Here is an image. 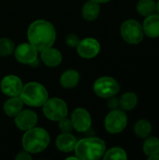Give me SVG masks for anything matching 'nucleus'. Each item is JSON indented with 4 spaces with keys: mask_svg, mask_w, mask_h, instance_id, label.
<instances>
[{
    "mask_svg": "<svg viewBox=\"0 0 159 160\" xmlns=\"http://www.w3.org/2000/svg\"><path fill=\"white\" fill-rule=\"evenodd\" d=\"M27 38L37 52H41L53 45L56 39V30L52 23L45 20L33 22L27 30Z\"/></svg>",
    "mask_w": 159,
    "mask_h": 160,
    "instance_id": "f257e3e1",
    "label": "nucleus"
},
{
    "mask_svg": "<svg viewBox=\"0 0 159 160\" xmlns=\"http://www.w3.org/2000/svg\"><path fill=\"white\" fill-rule=\"evenodd\" d=\"M75 156L81 160H97L103 158L106 152V143L97 137L82 139L77 142Z\"/></svg>",
    "mask_w": 159,
    "mask_h": 160,
    "instance_id": "f03ea898",
    "label": "nucleus"
},
{
    "mask_svg": "<svg viewBox=\"0 0 159 160\" xmlns=\"http://www.w3.org/2000/svg\"><path fill=\"white\" fill-rule=\"evenodd\" d=\"M51 138L48 131L37 127L26 130L22 138L23 150L30 154H37L44 151L49 146Z\"/></svg>",
    "mask_w": 159,
    "mask_h": 160,
    "instance_id": "7ed1b4c3",
    "label": "nucleus"
},
{
    "mask_svg": "<svg viewBox=\"0 0 159 160\" xmlns=\"http://www.w3.org/2000/svg\"><path fill=\"white\" fill-rule=\"evenodd\" d=\"M19 97L23 104L30 107H41L49 98L47 89L41 83L36 82L24 84Z\"/></svg>",
    "mask_w": 159,
    "mask_h": 160,
    "instance_id": "20e7f679",
    "label": "nucleus"
},
{
    "mask_svg": "<svg viewBox=\"0 0 159 160\" xmlns=\"http://www.w3.org/2000/svg\"><path fill=\"white\" fill-rule=\"evenodd\" d=\"M120 33L123 39L132 45L141 43L144 37L142 25L138 21L133 19L127 20L122 23Z\"/></svg>",
    "mask_w": 159,
    "mask_h": 160,
    "instance_id": "39448f33",
    "label": "nucleus"
},
{
    "mask_svg": "<svg viewBox=\"0 0 159 160\" xmlns=\"http://www.w3.org/2000/svg\"><path fill=\"white\" fill-rule=\"evenodd\" d=\"M43 114L51 121H59L67 116L68 109L66 102L58 98H48L41 106Z\"/></svg>",
    "mask_w": 159,
    "mask_h": 160,
    "instance_id": "423d86ee",
    "label": "nucleus"
},
{
    "mask_svg": "<svg viewBox=\"0 0 159 160\" xmlns=\"http://www.w3.org/2000/svg\"><path fill=\"white\" fill-rule=\"evenodd\" d=\"M94 92L97 96L102 98H109L116 96L120 91V85L118 82L110 76H103L98 78L93 86Z\"/></svg>",
    "mask_w": 159,
    "mask_h": 160,
    "instance_id": "0eeeda50",
    "label": "nucleus"
},
{
    "mask_svg": "<svg viewBox=\"0 0 159 160\" xmlns=\"http://www.w3.org/2000/svg\"><path fill=\"white\" fill-rule=\"evenodd\" d=\"M127 125V116L124 110H112L106 116L104 126L111 134H118L125 130Z\"/></svg>",
    "mask_w": 159,
    "mask_h": 160,
    "instance_id": "6e6552de",
    "label": "nucleus"
},
{
    "mask_svg": "<svg viewBox=\"0 0 159 160\" xmlns=\"http://www.w3.org/2000/svg\"><path fill=\"white\" fill-rule=\"evenodd\" d=\"M37 50L28 43H22L14 50V56L16 60L23 65H33L37 63Z\"/></svg>",
    "mask_w": 159,
    "mask_h": 160,
    "instance_id": "1a4fd4ad",
    "label": "nucleus"
},
{
    "mask_svg": "<svg viewBox=\"0 0 159 160\" xmlns=\"http://www.w3.org/2000/svg\"><path fill=\"white\" fill-rule=\"evenodd\" d=\"M70 120L73 125V128L81 133L86 132L91 128L92 117L87 110L84 108H77L71 113Z\"/></svg>",
    "mask_w": 159,
    "mask_h": 160,
    "instance_id": "9d476101",
    "label": "nucleus"
},
{
    "mask_svg": "<svg viewBox=\"0 0 159 160\" xmlns=\"http://www.w3.org/2000/svg\"><path fill=\"white\" fill-rule=\"evenodd\" d=\"M78 54L85 59H92L96 57L100 52V44L98 40L94 38H85L81 39L76 47Z\"/></svg>",
    "mask_w": 159,
    "mask_h": 160,
    "instance_id": "9b49d317",
    "label": "nucleus"
},
{
    "mask_svg": "<svg viewBox=\"0 0 159 160\" xmlns=\"http://www.w3.org/2000/svg\"><path fill=\"white\" fill-rule=\"evenodd\" d=\"M22 82L16 75H7L0 82L1 91L7 97L19 96L22 89Z\"/></svg>",
    "mask_w": 159,
    "mask_h": 160,
    "instance_id": "f8f14e48",
    "label": "nucleus"
},
{
    "mask_svg": "<svg viewBox=\"0 0 159 160\" xmlns=\"http://www.w3.org/2000/svg\"><path fill=\"white\" fill-rule=\"evenodd\" d=\"M14 122L20 130L26 131L36 127L37 123V115L32 110H22L14 117Z\"/></svg>",
    "mask_w": 159,
    "mask_h": 160,
    "instance_id": "ddd939ff",
    "label": "nucleus"
},
{
    "mask_svg": "<svg viewBox=\"0 0 159 160\" xmlns=\"http://www.w3.org/2000/svg\"><path fill=\"white\" fill-rule=\"evenodd\" d=\"M40 57L42 62L50 68H55L59 66L63 60L61 52L55 48H47L40 52Z\"/></svg>",
    "mask_w": 159,
    "mask_h": 160,
    "instance_id": "4468645a",
    "label": "nucleus"
},
{
    "mask_svg": "<svg viewBox=\"0 0 159 160\" xmlns=\"http://www.w3.org/2000/svg\"><path fill=\"white\" fill-rule=\"evenodd\" d=\"M142 29L144 34L149 38H158L159 37V14H151L146 16Z\"/></svg>",
    "mask_w": 159,
    "mask_h": 160,
    "instance_id": "2eb2a0df",
    "label": "nucleus"
},
{
    "mask_svg": "<svg viewBox=\"0 0 159 160\" xmlns=\"http://www.w3.org/2000/svg\"><path fill=\"white\" fill-rule=\"evenodd\" d=\"M77 143L76 138L71 133H62L55 141V145L57 149L64 153H69L74 151Z\"/></svg>",
    "mask_w": 159,
    "mask_h": 160,
    "instance_id": "dca6fc26",
    "label": "nucleus"
},
{
    "mask_svg": "<svg viewBox=\"0 0 159 160\" xmlns=\"http://www.w3.org/2000/svg\"><path fill=\"white\" fill-rule=\"evenodd\" d=\"M80 78V73L76 69H67L60 76V84L66 89H71L78 85Z\"/></svg>",
    "mask_w": 159,
    "mask_h": 160,
    "instance_id": "f3484780",
    "label": "nucleus"
},
{
    "mask_svg": "<svg viewBox=\"0 0 159 160\" xmlns=\"http://www.w3.org/2000/svg\"><path fill=\"white\" fill-rule=\"evenodd\" d=\"M23 108V102L19 96L10 97L3 106V110L6 115L9 117H15Z\"/></svg>",
    "mask_w": 159,
    "mask_h": 160,
    "instance_id": "a211bd4d",
    "label": "nucleus"
},
{
    "mask_svg": "<svg viewBox=\"0 0 159 160\" xmlns=\"http://www.w3.org/2000/svg\"><path fill=\"white\" fill-rule=\"evenodd\" d=\"M100 13V7L98 3L94 1H87L82 8V16L84 20L92 22L95 21Z\"/></svg>",
    "mask_w": 159,
    "mask_h": 160,
    "instance_id": "6ab92c4d",
    "label": "nucleus"
},
{
    "mask_svg": "<svg viewBox=\"0 0 159 160\" xmlns=\"http://www.w3.org/2000/svg\"><path fill=\"white\" fill-rule=\"evenodd\" d=\"M138 104V96L133 92L123 94L119 99V107L124 111H131Z\"/></svg>",
    "mask_w": 159,
    "mask_h": 160,
    "instance_id": "aec40b11",
    "label": "nucleus"
},
{
    "mask_svg": "<svg viewBox=\"0 0 159 160\" xmlns=\"http://www.w3.org/2000/svg\"><path fill=\"white\" fill-rule=\"evenodd\" d=\"M137 11L142 16H149L157 11V3L154 0H140L136 6Z\"/></svg>",
    "mask_w": 159,
    "mask_h": 160,
    "instance_id": "412c9836",
    "label": "nucleus"
},
{
    "mask_svg": "<svg viewBox=\"0 0 159 160\" xmlns=\"http://www.w3.org/2000/svg\"><path fill=\"white\" fill-rule=\"evenodd\" d=\"M135 134L142 139H146L152 132V125L148 120L141 119L136 122L134 126Z\"/></svg>",
    "mask_w": 159,
    "mask_h": 160,
    "instance_id": "4be33fe9",
    "label": "nucleus"
},
{
    "mask_svg": "<svg viewBox=\"0 0 159 160\" xmlns=\"http://www.w3.org/2000/svg\"><path fill=\"white\" fill-rule=\"evenodd\" d=\"M143 152L149 158L159 154V139L157 137H147L143 142Z\"/></svg>",
    "mask_w": 159,
    "mask_h": 160,
    "instance_id": "5701e85b",
    "label": "nucleus"
},
{
    "mask_svg": "<svg viewBox=\"0 0 159 160\" xmlns=\"http://www.w3.org/2000/svg\"><path fill=\"white\" fill-rule=\"evenodd\" d=\"M103 158L105 160H126L127 159V155L124 149H122L120 147H113V148L110 149L109 151L105 152Z\"/></svg>",
    "mask_w": 159,
    "mask_h": 160,
    "instance_id": "b1692460",
    "label": "nucleus"
},
{
    "mask_svg": "<svg viewBox=\"0 0 159 160\" xmlns=\"http://www.w3.org/2000/svg\"><path fill=\"white\" fill-rule=\"evenodd\" d=\"M15 45L14 42L7 38H0V56L6 57L14 52Z\"/></svg>",
    "mask_w": 159,
    "mask_h": 160,
    "instance_id": "393cba45",
    "label": "nucleus"
},
{
    "mask_svg": "<svg viewBox=\"0 0 159 160\" xmlns=\"http://www.w3.org/2000/svg\"><path fill=\"white\" fill-rule=\"evenodd\" d=\"M58 128L62 133H71V131L74 129L71 120L67 116L58 121Z\"/></svg>",
    "mask_w": 159,
    "mask_h": 160,
    "instance_id": "a878e982",
    "label": "nucleus"
},
{
    "mask_svg": "<svg viewBox=\"0 0 159 160\" xmlns=\"http://www.w3.org/2000/svg\"><path fill=\"white\" fill-rule=\"evenodd\" d=\"M80 38L76 35V34H67L66 36V38H65V41H66V44L70 47V48H76L80 42Z\"/></svg>",
    "mask_w": 159,
    "mask_h": 160,
    "instance_id": "bb28decb",
    "label": "nucleus"
},
{
    "mask_svg": "<svg viewBox=\"0 0 159 160\" xmlns=\"http://www.w3.org/2000/svg\"><path fill=\"white\" fill-rule=\"evenodd\" d=\"M107 105H108V107H109L111 110L117 109V108L119 107V99H118L117 98H115V96L111 97V98H109V100H108Z\"/></svg>",
    "mask_w": 159,
    "mask_h": 160,
    "instance_id": "cd10ccee",
    "label": "nucleus"
},
{
    "mask_svg": "<svg viewBox=\"0 0 159 160\" xmlns=\"http://www.w3.org/2000/svg\"><path fill=\"white\" fill-rule=\"evenodd\" d=\"M15 159L17 160H31L32 159V157H31V154L26 152L25 150L20 152L16 157H15Z\"/></svg>",
    "mask_w": 159,
    "mask_h": 160,
    "instance_id": "c85d7f7f",
    "label": "nucleus"
},
{
    "mask_svg": "<svg viewBox=\"0 0 159 160\" xmlns=\"http://www.w3.org/2000/svg\"><path fill=\"white\" fill-rule=\"evenodd\" d=\"M91 1H94V2L98 3V4H101V3H108V2H110L111 0H91Z\"/></svg>",
    "mask_w": 159,
    "mask_h": 160,
    "instance_id": "c756f323",
    "label": "nucleus"
},
{
    "mask_svg": "<svg viewBox=\"0 0 159 160\" xmlns=\"http://www.w3.org/2000/svg\"><path fill=\"white\" fill-rule=\"evenodd\" d=\"M149 159L150 160H159V154L158 155L152 156V157H149Z\"/></svg>",
    "mask_w": 159,
    "mask_h": 160,
    "instance_id": "7c9ffc66",
    "label": "nucleus"
},
{
    "mask_svg": "<svg viewBox=\"0 0 159 160\" xmlns=\"http://www.w3.org/2000/svg\"><path fill=\"white\" fill-rule=\"evenodd\" d=\"M157 11L158 12V14H159V1L157 3Z\"/></svg>",
    "mask_w": 159,
    "mask_h": 160,
    "instance_id": "2f4dec72",
    "label": "nucleus"
}]
</instances>
